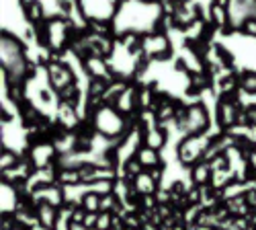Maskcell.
I'll list each match as a JSON object with an SVG mask.
<instances>
[{
	"label": "cell",
	"mask_w": 256,
	"mask_h": 230,
	"mask_svg": "<svg viewBox=\"0 0 256 230\" xmlns=\"http://www.w3.org/2000/svg\"><path fill=\"white\" fill-rule=\"evenodd\" d=\"M92 123H94V132L106 140H115L119 142L127 132H130V119L117 111L113 105H100L92 113Z\"/></svg>",
	"instance_id": "cell-1"
},
{
	"label": "cell",
	"mask_w": 256,
	"mask_h": 230,
	"mask_svg": "<svg viewBox=\"0 0 256 230\" xmlns=\"http://www.w3.org/2000/svg\"><path fill=\"white\" fill-rule=\"evenodd\" d=\"M142 52L150 62H166L172 56V41L166 31H154L142 37Z\"/></svg>",
	"instance_id": "cell-2"
},
{
	"label": "cell",
	"mask_w": 256,
	"mask_h": 230,
	"mask_svg": "<svg viewBox=\"0 0 256 230\" xmlns=\"http://www.w3.org/2000/svg\"><path fill=\"white\" fill-rule=\"evenodd\" d=\"M88 23H111L121 0H76Z\"/></svg>",
	"instance_id": "cell-3"
},
{
	"label": "cell",
	"mask_w": 256,
	"mask_h": 230,
	"mask_svg": "<svg viewBox=\"0 0 256 230\" xmlns=\"http://www.w3.org/2000/svg\"><path fill=\"white\" fill-rule=\"evenodd\" d=\"M209 144H211V142H205V140H203V134L186 136V138L180 142V146H178L176 158H178L182 164H193L195 160H199V158L207 152Z\"/></svg>",
	"instance_id": "cell-4"
},
{
	"label": "cell",
	"mask_w": 256,
	"mask_h": 230,
	"mask_svg": "<svg viewBox=\"0 0 256 230\" xmlns=\"http://www.w3.org/2000/svg\"><path fill=\"white\" fill-rule=\"evenodd\" d=\"M209 125V115L207 109L197 101L195 105H188L186 109V119L182 123V130H186V136H197V134H205Z\"/></svg>",
	"instance_id": "cell-5"
},
{
	"label": "cell",
	"mask_w": 256,
	"mask_h": 230,
	"mask_svg": "<svg viewBox=\"0 0 256 230\" xmlns=\"http://www.w3.org/2000/svg\"><path fill=\"white\" fill-rule=\"evenodd\" d=\"M58 154V148L54 142H41V144H35L31 146L29 150V160L33 164V169H46V166H52L54 164V158Z\"/></svg>",
	"instance_id": "cell-6"
},
{
	"label": "cell",
	"mask_w": 256,
	"mask_h": 230,
	"mask_svg": "<svg viewBox=\"0 0 256 230\" xmlns=\"http://www.w3.org/2000/svg\"><path fill=\"white\" fill-rule=\"evenodd\" d=\"M140 105V91L136 89V87H130L127 85L125 87V91L115 99V109L117 111H121L123 115H130V113H134V109Z\"/></svg>",
	"instance_id": "cell-7"
},
{
	"label": "cell",
	"mask_w": 256,
	"mask_h": 230,
	"mask_svg": "<svg viewBox=\"0 0 256 230\" xmlns=\"http://www.w3.org/2000/svg\"><path fill=\"white\" fill-rule=\"evenodd\" d=\"M218 115H220V123L224 128H234L238 123V115H240V107L236 105L234 99H224L218 107Z\"/></svg>",
	"instance_id": "cell-8"
},
{
	"label": "cell",
	"mask_w": 256,
	"mask_h": 230,
	"mask_svg": "<svg viewBox=\"0 0 256 230\" xmlns=\"http://www.w3.org/2000/svg\"><path fill=\"white\" fill-rule=\"evenodd\" d=\"M134 156L140 160V164L144 166L146 171L156 169V166H162V154H160V150L158 148H150V146H146V144L138 146V150H136Z\"/></svg>",
	"instance_id": "cell-9"
},
{
	"label": "cell",
	"mask_w": 256,
	"mask_h": 230,
	"mask_svg": "<svg viewBox=\"0 0 256 230\" xmlns=\"http://www.w3.org/2000/svg\"><path fill=\"white\" fill-rule=\"evenodd\" d=\"M132 187H134V191L138 195H154L156 189H158V181L150 173H148V171H144L142 175H138L132 181Z\"/></svg>",
	"instance_id": "cell-10"
},
{
	"label": "cell",
	"mask_w": 256,
	"mask_h": 230,
	"mask_svg": "<svg viewBox=\"0 0 256 230\" xmlns=\"http://www.w3.org/2000/svg\"><path fill=\"white\" fill-rule=\"evenodd\" d=\"M37 220L41 226L54 230V226L58 222V207H54L50 203H39L37 205Z\"/></svg>",
	"instance_id": "cell-11"
},
{
	"label": "cell",
	"mask_w": 256,
	"mask_h": 230,
	"mask_svg": "<svg viewBox=\"0 0 256 230\" xmlns=\"http://www.w3.org/2000/svg\"><path fill=\"white\" fill-rule=\"evenodd\" d=\"M190 177H193V181H195L197 185H205L207 181L213 179V169H211V164L205 162V160L197 162V164L193 166V173H190Z\"/></svg>",
	"instance_id": "cell-12"
},
{
	"label": "cell",
	"mask_w": 256,
	"mask_h": 230,
	"mask_svg": "<svg viewBox=\"0 0 256 230\" xmlns=\"http://www.w3.org/2000/svg\"><path fill=\"white\" fill-rule=\"evenodd\" d=\"M238 89L248 93V95H256V70H244L238 76Z\"/></svg>",
	"instance_id": "cell-13"
},
{
	"label": "cell",
	"mask_w": 256,
	"mask_h": 230,
	"mask_svg": "<svg viewBox=\"0 0 256 230\" xmlns=\"http://www.w3.org/2000/svg\"><path fill=\"white\" fill-rule=\"evenodd\" d=\"M100 199H102V195H98V193H94V191H86V193L82 195L80 205H82L86 212H100Z\"/></svg>",
	"instance_id": "cell-14"
},
{
	"label": "cell",
	"mask_w": 256,
	"mask_h": 230,
	"mask_svg": "<svg viewBox=\"0 0 256 230\" xmlns=\"http://www.w3.org/2000/svg\"><path fill=\"white\" fill-rule=\"evenodd\" d=\"M123 171H125V175L130 177V179H136V177L142 175L146 169L140 164V160H138L136 156H130V158H125V160H123Z\"/></svg>",
	"instance_id": "cell-15"
},
{
	"label": "cell",
	"mask_w": 256,
	"mask_h": 230,
	"mask_svg": "<svg viewBox=\"0 0 256 230\" xmlns=\"http://www.w3.org/2000/svg\"><path fill=\"white\" fill-rule=\"evenodd\" d=\"M240 31L246 35V37H256V17H248L244 23H242V27H240Z\"/></svg>",
	"instance_id": "cell-16"
},
{
	"label": "cell",
	"mask_w": 256,
	"mask_h": 230,
	"mask_svg": "<svg viewBox=\"0 0 256 230\" xmlns=\"http://www.w3.org/2000/svg\"><path fill=\"white\" fill-rule=\"evenodd\" d=\"M244 197L248 199V203L256 205V191H246V193H244Z\"/></svg>",
	"instance_id": "cell-17"
}]
</instances>
